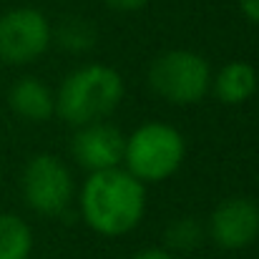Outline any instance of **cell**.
<instances>
[{
	"label": "cell",
	"instance_id": "1",
	"mask_svg": "<svg viewBox=\"0 0 259 259\" xmlns=\"http://www.w3.org/2000/svg\"><path fill=\"white\" fill-rule=\"evenodd\" d=\"M81 219L101 237H123L134 232L146 214V184L123 166L93 171L78 194Z\"/></svg>",
	"mask_w": 259,
	"mask_h": 259
},
{
	"label": "cell",
	"instance_id": "2",
	"mask_svg": "<svg viewBox=\"0 0 259 259\" xmlns=\"http://www.w3.org/2000/svg\"><path fill=\"white\" fill-rule=\"evenodd\" d=\"M123 78L106 63H86L71 71L56 91V116L68 126H86L111 116L123 101Z\"/></svg>",
	"mask_w": 259,
	"mask_h": 259
},
{
	"label": "cell",
	"instance_id": "3",
	"mask_svg": "<svg viewBox=\"0 0 259 259\" xmlns=\"http://www.w3.org/2000/svg\"><path fill=\"white\" fill-rule=\"evenodd\" d=\"M186 159V141L181 131L164 123L149 121L126 136L123 169L141 184H161L181 169Z\"/></svg>",
	"mask_w": 259,
	"mask_h": 259
},
{
	"label": "cell",
	"instance_id": "4",
	"mask_svg": "<svg viewBox=\"0 0 259 259\" xmlns=\"http://www.w3.org/2000/svg\"><path fill=\"white\" fill-rule=\"evenodd\" d=\"M211 66L189 48H171L154 58L149 68L151 91L174 106L199 103L211 91Z\"/></svg>",
	"mask_w": 259,
	"mask_h": 259
},
{
	"label": "cell",
	"instance_id": "5",
	"mask_svg": "<svg viewBox=\"0 0 259 259\" xmlns=\"http://www.w3.org/2000/svg\"><path fill=\"white\" fill-rule=\"evenodd\" d=\"M20 191L28 204L40 217H61L68 211L73 201V174L71 169L53 154H35L28 159L23 176H20Z\"/></svg>",
	"mask_w": 259,
	"mask_h": 259
},
{
	"label": "cell",
	"instance_id": "6",
	"mask_svg": "<svg viewBox=\"0 0 259 259\" xmlns=\"http://www.w3.org/2000/svg\"><path fill=\"white\" fill-rule=\"evenodd\" d=\"M53 43L51 20L38 8H13L0 15V61L28 66Z\"/></svg>",
	"mask_w": 259,
	"mask_h": 259
},
{
	"label": "cell",
	"instance_id": "7",
	"mask_svg": "<svg viewBox=\"0 0 259 259\" xmlns=\"http://www.w3.org/2000/svg\"><path fill=\"white\" fill-rule=\"evenodd\" d=\"M206 237L229 252L254 244L259 237V206L247 196H229L219 201L209 214Z\"/></svg>",
	"mask_w": 259,
	"mask_h": 259
},
{
	"label": "cell",
	"instance_id": "8",
	"mask_svg": "<svg viewBox=\"0 0 259 259\" xmlns=\"http://www.w3.org/2000/svg\"><path fill=\"white\" fill-rule=\"evenodd\" d=\"M123 146L126 134L103 118L76 128L71 139V156L88 174L106 171L123 164Z\"/></svg>",
	"mask_w": 259,
	"mask_h": 259
},
{
	"label": "cell",
	"instance_id": "9",
	"mask_svg": "<svg viewBox=\"0 0 259 259\" xmlns=\"http://www.w3.org/2000/svg\"><path fill=\"white\" fill-rule=\"evenodd\" d=\"M8 103L23 121H30V123H43L56 113V93L33 76L18 78L10 86Z\"/></svg>",
	"mask_w": 259,
	"mask_h": 259
},
{
	"label": "cell",
	"instance_id": "10",
	"mask_svg": "<svg viewBox=\"0 0 259 259\" xmlns=\"http://www.w3.org/2000/svg\"><path fill=\"white\" fill-rule=\"evenodd\" d=\"M259 86L257 68L247 61H232L227 66H222L217 71V76H211V88L217 93V98L227 106H242L247 103Z\"/></svg>",
	"mask_w": 259,
	"mask_h": 259
},
{
	"label": "cell",
	"instance_id": "11",
	"mask_svg": "<svg viewBox=\"0 0 259 259\" xmlns=\"http://www.w3.org/2000/svg\"><path fill=\"white\" fill-rule=\"evenodd\" d=\"M33 229L25 219L3 211L0 214V259H30Z\"/></svg>",
	"mask_w": 259,
	"mask_h": 259
},
{
	"label": "cell",
	"instance_id": "12",
	"mask_svg": "<svg viewBox=\"0 0 259 259\" xmlns=\"http://www.w3.org/2000/svg\"><path fill=\"white\" fill-rule=\"evenodd\" d=\"M53 38L56 43L68 51V53H86L96 46L98 40V30L96 25L86 20V18H78V15H71L66 20L58 23V28L53 30Z\"/></svg>",
	"mask_w": 259,
	"mask_h": 259
},
{
	"label": "cell",
	"instance_id": "13",
	"mask_svg": "<svg viewBox=\"0 0 259 259\" xmlns=\"http://www.w3.org/2000/svg\"><path fill=\"white\" fill-rule=\"evenodd\" d=\"M206 239V227L194 219V217H179L169 222L166 232H164V247L174 252V254H181V252H194L204 244Z\"/></svg>",
	"mask_w": 259,
	"mask_h": 259
},
{
	"label": "cell",
	"instance_id": "14",
	"mask_svg": "<svg viewBox=\"0 0 259 259\" xmlns=\"http://www.w3.org/2000/svg\"><path fill=\"white\" fill-rule=\"evenodd\" d=\"M101 3L111 10H118V13H134V10H141L149 0H101Z\"/></svg>",
	"mask_w": 259,
	"mask_h": 259
},
{
	"label": "cell",
	"instance_id": "15",
	"mask_svg": "<svg viewBox=\"0 0 259 259\" xmlns=\"http://www.w3.org/2000/svg\"><path fill=\"white\" fill-rule=\"evenodd\" d=\"M131 259H176V254L169 252L166 247H146V249L136 252Z\"/></svg>",
	"mask_w": 259,
	"mask_h": 259
},
{
	"label": "cell",
	"instance_id": "16",
	"mask_svg": "<svg viewBox=\"0 0 259 259\" xmlns=\"http://www.w3.org/2000/svg\"><path fill=\"white\" fill-rule=\"evenodd\" d=\"M239 10L244 13L247 20L259 23V0H239Z\"/></svg>",
	"mask_w": 259,
	"mask_h": 259
}]
</instances>
